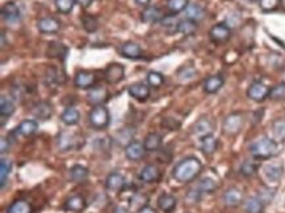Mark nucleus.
Instances as JSON below:
<instances>
[{"instance_id": "nucleus-54", "label": "nucleus", "mask_w": 285, "mask_h": 213, "mask_svg": "<svg viewBox=\"0 0 285 213\" xmlns=\"http://www.w3.org/2000/svg\"><path fill=\"white\" fill-rule=\"evenodd\" d=\"M137 4H140V6H143V7H149V4H150V2L151 0H134Z\"/></svg>"}, {"instance_id": "nucleus-22", "label": "nucleus", "mask_w": 285, "mask_h": 213, "mask_svg": "<svg viewBox=\"0 0 285 213\" xmlns=\"http://www.w3.org/2000/svg\"><path fill=\"white\" fill-rule=\"evenodd\" d=\"M32 113L38 119L46 120L53 115V105L50 102H48V101H41V102L35 105Z\"/></svg>"}, {"instance_id": "nucleus-26", "label": "nucleus", "mask_w": 285, "mask_h": 213, "mask_svg": "<svg viewBox=\"0 0 285 213\" xmlns=\"http://www.w3.org/2000/svg\"><path fill=\"white\" fill-rule=\"evenodd\" d=\"M224 77L221 75H213L209 76L208 78H205L204 81V91L208 94H214L224 87Z\"/></svg>"}, {"instance_id": "nucleus-6", "label": "nucleus", "mask_w": 285, "mask_h": 213, "mask_svg": "<svg viewBox=\"0 0 285 213\" xmlns=\"http://www.w3.org/2000/svg\"><path fill=\"white\" fill-rule=\"evenodd\" d=\"M282 173H284V165H282V162H279V161L268 162L267 165H264L263 167L264 178H266L271 185H277V183L280 182Z\"/></svg>"}, {"instance_id": "nucleus-4", "label": "nucleus", "mask_w": 285, "mask_h": 213, "mask_svg": "<svg viewBox=\"0 0 285 213\" xmlns=\"http://www.w3.org/2000/svg\"><path fill=\"white\" fill-rule=\"evenodd\" d=\"M80 136L74 134V132L69 131H62L58 135L57 139V145L58 149L60 152H70L75 151V149H79L83 145V143H80Z\"/></svg>"}, {"instance_id": "nucleus-31", "label": "nucleus", "mask_w": 285, "mask_h": 213, "mask_svg": "<svg viewBox=\"0 0 285 213\" xmlns=\"http://www.w3.org/2000/svg\"><path fill=\"white\" fill-rule=\"evenodd\" d=\"M60 120L66 125H74L80 120V113L75 107H66L60 115Z\"/></svg>"}, {"instance_id": "nucleus-25", "label": "nucleus", "mask_w": 285, "mask_h": 213, "mask_svg": "<svg viewBox=\"0 0 285 213\" xmlns=\"http://www.w3.org/2000/svg\"><path fill=\"white\" fill-rule=\"evenodd\" d=\"M86 207V199L83 198L82 195H74V196H70V198L66 200V203H65V209L75 213L82 212Z\"/></svg>"}, {"instance_id": "nucleus-39", "label": "nucleus", "mask_w": 285, "mask_h": 213, "mask_svg": "<svg viewBox=\"0 0 285 213\" xmlns=\"http://www.w3.org/2000/svg\"><path fill=\"white\" fill-rule=\"evenodd\" d=\"M189 6V0H167V10L172 15H178V13L185 11Z\"/></svg>"}, {"instance_id": "nucleus-56", "label": "nucleus", "mask_w": 285, "mask_h": 213, "mask_svg": "<svg viewBox=\"0 0 285 213\" xmlns=\"http://www.w3.org/2000/svg\"><path fill=\"white\" fill-rule=\"evenodd\" d=\"M6 46V35H4V33H2V47Z\"/></svg>"}, {"instance_id": "nucleus-40", "label": "nucleus", "mask_w": 285, "mask_h": 213, "mask_svg": "<svg viewBox=\"0 0 285 213\" xmlns=\"http://www.w3.org/2000/svg\"><path fill=\"white\" fill-rule=\"evenodd\" d=\"M15 110H16V107L10 98H7L6 96L0 97V115L8 118L15 113Z\"/></svg>"}, {"instance_id": "nucleus-35", "label": "nucleus", "mask_w": 285, "mask_h": 213, "mask_svg": "<svg viewBox=\"0 0 285 213\" xmlns=\"http://www.w3.org/2000/svg\"><path fill=\"white\" fill-rule=\"evenodd\" d=\"M6 213H32V205L26 200L17 199L7 208Z\"/></svg>"}, {"instance_id": "nucleus-29", "label": "nucleus", "mask_w": 285, "mask_h": 213, "mask_svg": "<svg viewBox=\"0 0 285 213\" xmlns=\"http://www.w3.org/2000/svg\"><path fill=\"white\" fill-rule=\"evenodd\" d=\"M272 139L276 143H284L285 141V119H276L271 125Z\"/></svg>"}, {"instance_id": "nucleus-9", "label": "nucleus", "mask_w": 285, "mask_h": 213, "mask_svg": "<svg viewBox=\"0 0 285 213\" xmlns=\"http://www.w3.org/2000/svg\"><path fill=\"white\" fill-rule=\"evenodd\" d=\"M209 37L215 44H222L232 37V29L229 25H226L225 22H219V24L212 26V29L209 30Z\"/></svg>"}, {"instance_id": "nucleus-2", "label": "nucleus", "mask_w": 285, "mask_h": 213, "mask_svg": "<svg viewBox=\"0 0 285 213\" xmlns=\"http://www.w3.org/2000/svg\"><path fill=\"white\" fill-rule=\"evenodd\" d=\"M250 153L257 160H269L279 154V143L273 139L262 138L250 145Z\"/></svg>"}, {"instance_id": "nucleus-45", "label": "nucleus", "mask_w": 285, "mask_h": 213, "mask_svg": "<svg viewBox=\"0 0 285 213\" xmlns=\"http://www.w3.org/2000/svg\"><path fill=\"white\" fill-rule=\"evenodd\" d=\"M180 20L176 19V15H167L163 16V19L161 20V25L166 29H170V30L178 31V25Z\"/></svg>"}, {"instance_id": "nucleus-42", "label": "nucleus", "mask_w": 285, "mask_h": 213, "mask_svg": "<svg viewBox=\"0 0 285 213\" xmlns=\"http://www.w3.org/2000/svg\"><path fill=\"white\" fill-rule=\"evenodd\" d=\"M82 25L84 28V30L87 33H93V31L98 30L99 28V21L95 16L92 15H84L82 17Z\"/></svg>"}, {"instance_id": "nucleus-23", "label": "nucleus", "mask_w": 285, "mask_h": 213, "mask_svg": "<svg viewBox=\"0 0 285 213\" xmlns=\"http://www.w3.org/2000/svg\"><path fill=\"white\" fill-rule=\"evenodd\" d=\"M156 203H158L159 209L163 210L165 213H171L176 208V205H178V199L175 198L174 195L165 192V194H162L159 196Z\"/></svg>"}, {"instance_id": "nucleus-17", "label": "nucleus", "mask_w": 285, "mask_h": 213, "mask_svg": "<svg viewBox=\"0 0 285 213\" xmlns=\"http://www.w3.org/2000/svg\"><path fill=\"white\" fill-rule=\"evenodd\" d=\"M125 177L118 172H113L111 174H108L107 179H105V188L108 191L118 192L125 187Z\"/></svg>"}, {"instance_id": "nucleus-18", "label": "nucleus", "mask_w": 285, "mask_h": 213, "mask_svg": "<svg viewBox=\"0 0 285 213\" xmlns=\"http://www.w3.org/2000/svg\"><path fill=\"white\" fill-rule=\"evenodd\" d=\"M159 179H161V170L152 163L143 166L142 170L140 172V181L143 183L150 185V183L158 182Z\"/></svg>"}, {"instance_id": "nucleus-3", "label": "nucleus", "mask_w": 285, "mask_h": 213, "mask_svg": "<svg viewBox=\"0 0 285 213\" xmlns=\"http://www.w3.org/2000/svg\"><path fill=\"white\" fill-rule=\"evenodd\" d=\"M88 122L92 129L98 130V131L107 129L111 122V115H109L107 107L104 105L92 107L88 114Z\"/></svg>"}, {"instance_id": "nucleus-28", "label": "nucleus", "mask_w": 285, "mask_h": 213, "mask_svg": "<svg viewBox=\"0 0 285 213\" xmlns=\"http://www.w3.org/2000/svg\"><path fill=\"white\" fill-rule=\"evenodd\" d=\"M89 176V172L86 166L83 165H74L70 169V179L74 183L84 182Z\"/></svg>"}, {"instance_id": "nucleus-33", "label": "nucleus", "mask_w": 285, "mask_h": 213, "mask_svg": "<svg viewBox=\"0 0 285 213\" xmlns=\"http://www.w3.org/2000/svg\"><path fill=\"white\" fill-rule=\"evenodd\" d=\"M143 145L147 152H156L162 145V136L156 132H151L145 138Z\"/></svg>"}, {"instance_id": "nucleus-16", "label": "nucleus", "mask_w": 285, "mask_h": 213, "mask_svg": "<svg viewBox=\"0 0 285 213\" xmlns=\"http://www.w3.org/2000/svg\"><path fill=\"white\" fill-rule=\"evenodd\" d=\"M128 93L130 94V97H133L134 100L143 102L150 97V87L146 82H134L128 88Z\"/></svg>"}, {"instance_id": "nucleus-37", "label": "nucleus", "mask_w": 285, "mask_h": 213, "mask_svg": "<svg viewBox=\"0 0 285 213\" xmlns=\"http://www.w3.org/2000/svg\"><path fill=\"white\" fill-rule=\"evenodd\" d=\"M11 170H12V163L8 158H2L0 160V186L2 188H4L7 181H8V177L11 174Z\"/></svg>"}, {"instance_id": "nucleus-48", "label": "nucleus", "mask_w": 285, "mask_h": 213, "mask_svg": "<svg viewBox=\"0 0 285 213\" xmlns=\"http://www.w3.org/2000/svg\"><path fill=\"white\" fill-rule=\"evenodd\" d=\"M258 2H259L260 10L263 12H272L281 3V0H258Z\"/></svg>"}, {"instance_id": "nucleus-24", "label": "nucleus", "mask_w": 285, "mask_h": 213, "mask_svg": "<svg viewBox=\"0 0 285 213\" xmlns=\"http://www.w3.org/2000/svg\"><path fill=\"white\" fill-rule=\"evenodd\" d=\"M69 54V49L65 46L64 44H59V42H50L48 46V50H46V55L49 58H55V59L65 60Z\"/></svg>"}, {"instance_id": "nucleus-57", "label": "nucleus", "mask_w": 285, "mask_h": 213, "mask_svg": "<svg viewBox=\"0 0 285 213\" xmlns=\"http://www.w3.org/2000/svg\"><path fill=\"white\" fill-rule=\"evenodd\" d=\"M247 2H255V0H247Z\"/></svg>"}, {"instance_id": "nucleus-53", "label": "nucleus", "mask_w": 285, "mask_h": 213, "mask_svg": "<svg viewBox=\"0 0 285 213\" xmlns=\"http://www.w3.org/2000/svg\"><path fill=\"white\" fill-rule=\"evenodd\" d=\"M76 3L79 4L80 7H83V8H88L93 3V0H76Z\"/></svg>"}, {"instance_id": "nucleus-14", "label": "nucleus", "mask_w": 285, "mask_h": 213, "mask_svg": "<svg viewBox=\"0 0 285 213\" xmlns=\"http://www.w3.org/2000/svg\"><path fill=\"white\" fill-rule=\"evenodd\" d=\"M213 130H214V124H213L212 120L209 118H206V116H203L195 123L192 131H194V134L197 138L203 139L205 136L213 135Z\"/></svg>"}, {"instance_id": "nucleus-49", "label": "nucleus", "mask_w": 285, "mask_h": 213, "mask_svg": "<svg viewBox=\"0 0 285 213\" xmlns=\"http://www.w3.org/2000/svg\"><path fill=\"white\" fill-rule=\"evenodd\" d=\"M257 170H258L257 165H255L254 162H251V161H246V162L242 163L241 173L244 177H252L254 174L257 173Z\"/></svg>"}, {"instance_id": "nucleus-47", "label": "nucleus", "mask_w": 285, "mask_h": 213, "mask_svg": "<svg viewBox=\"0 0 285 213\" xmlns=\"http://www.w3.org/2000/svg\"><path fill=\"white\" fill-rule=\"evenodd\" d=\"M196 75H197V72L194 67H183V68L179 69V72H178V76L181 81H189V80H192V78L196 77Z\"/></svg>"}, {"instance_id": "nucleus-51", "label": "nucleus", "mask_w": 285, "mask_h": 213, "mask_svg": "<svg viewBox=\"0 0 285 213\" xmlns=\"http://www.w3.org/2000/svg\"><path fill=\"white\" fill-rule=\"evenodd\" d=\"M10 140L7 138H2L0 139V152H2V154H4L6 152L10 151Z\"/></svg>"}, {"instance_id": "nucleus-34", "label": "nucleus", "mask_w": 285, "mask_h": 213, "mask_svg": "<svg viewBox=\"0 0 285 213\" xmlns=\"http://www.w3.org/2000/svg\"><path fill=\"white\" fill-rule=\"evenodd\" d=\"M38 129V123L35 119H26L22 120L19 124V127L16 129V132H19L20 135L22 136H30L33 135Z\"/></svg>"}, {"instance_id": "nucleus-32", "label": "nucleus", "mask_w": 285, "mask_h": 213, "mask_svg": "<svg viewBox=\"0 0 285 213\" xmlns=\"http://www.w3.org/2000/svg\"><path fill=\"white\" fill-rule=\"evenodd\" d=\"M201 140V151L205 156H212L218 147V141L213 135L205 136V138L200 139Z\"/></svg>"}, {"instance_id": "nucleus-1", "label": "nucleus", "mask_w": 285, "mask_h": 213, "mask_svg": "<svg viewBox=\"0 0 285 213\" xmlns=\"http://www.w3.org/2000/svg\"><path fill=\"white\" fill-rule=\"evenodd\" d=\"M203 172V163L196 157H187L179 161L172 169V177L179 183H189Z\"/></svg>"}, {"instance_id": "nucleus-13", "label": "nucleus", "mask_w": 285, "mask_h": 213, "mask_svg": "<svg viewBox=\"0 0 285 213\" xmlns=\"http://www.w3.org/2000/svg\"><path fill=\"white\" fill-rule=\"evenodd\" d=\"M60 21L55 17H42L37 21V29L44 34H55L60 30Z\"/></svg>"}, {"instance_id": "nucleus-43", "label": "nucleus", "mask_w": 285, "mask_h": 213, "mask_svg": "<svg viewBox=\"0 0 285 213\" xmlns=\"http://www.w3.org/2000/svg\"><path fill=\"white\" fill-rule=\"evenodd\" d=\"M54 3H55L58 12L62 13V15H69L74 10L76 0H55Z\"/></svg>"}, {"instance_id": "nucleus-44", "label": "nucleus", "mask_w": 285, "mask_h": 213, "mask_svg": "<svg viewBox=\"0 0 285 213\" xmlns=\"http://www.w3.org/2000/svg\"><path fill=\"white\" fill-rule=\"evenodd\" d=\"M165 82V76L162 75L158 71H150L147 73V84L152 88H159Z\"/></svg>"}, {"instance_id": "nucleus-8", "label": "nucleus", "mask_w": 285, "mask_h": 213, "mask_svg": "<svg viewBox=\"0 0 285 213\" xmlns=\"http://www.w3.org/2000/svg\"><path fill=\"white\" fill-rule=\"evenodd\" d=\"M269 91L271 89L262 81H254L248 87L247 96L250 100L255 101V102H263L267 97H269Z\"/></svg>"}, {"instance_id": "nucleus-5", "label": "nucleus", "mask_w": 285, "mask_h": 213, "mask_svg": "<svg viewBox=\"0 0 285 213\" xmlns=\"http://www.w3.org/2000/svg\"><path fill=\"white\" fill-rule=\"evenodd\" d=\"M244 118L241 113H233L228 115L222 123V131L228 136H235L242 131Z\"/></svg>"}, {"instance_id": "nucleus-41", "label": "nucleus", "mask_w": 285, "mask_h": 213, "mask_svg": "<svg viewBox=\"0 0 285 213\" xmlns=\"http://www.w3.org/2000/svg\"><path fill=\"white\" fill-rule=\"evenodd\" d=\"M217 187H218V185L212 178H203L197 185V188L201 194H212L217 190Z\"/></svg>"}, {"instance_id": "nucleus-19", "label": "nucleus", "mask_w": 285, "mask_h": 213, "mask_svg": "<svg viewBox=\"0 0 285 213\" xmlns=\"http://www.w3.org/2000/svg\"><path fill=\"white\" fill-rule=\"evenodd\" d=\"M121 55L126 59L137 60L143 57V51L140 45L136 44V42H125L121 46Z\"/></svg>"}, {"instance_id": "nucleus-38", "label": "nucleus", "mask_w": 285, "mask_h": 213, "mask_svg": "<svg viewBox=\"0 0 285 213\" xmlns=\"http://www.w3.org/2000/svg\"><path fill=\"white\" fill-rule=\"evenodd\" d=\"M197 30V22L192 21V20L184 19L179 21L178 31L184 35H192L195 34Z\"/></svg>"}, {"instance_id": "nucleus-11", "label": "nucleus", "mask_w": 285, "mask_h": 213, "mask_svg": "<svg viewBox=\"0 0 285 213\" xmlns=\"http://www.w3.org/2000/svg\"><path fill=\"white\" fill-rule=\"evenodd\" d=\"M109 98V92L104 87H93L89 89L88 94H87V100L88 104L92 106H100L104 105Z\"/></svg>"}, {"instance_id": "nucleus-15", "label": "nucleus", "mask_w": 285, "mask_h": 213, "mask_svg": "<svg viewBox=\"0 0 285 213\" xmlns=\"http://www.w3.org/2000/svg\"><path fill=\"white\" fill-rule=\"evenodd\" d=\"M145 152L146 148L145 145H143V143H141V141L133 140L125 147V156H126L128 160L130 161L142 160L143 156H145Z\"/></svg>"}, {"instance_id": "nucleus-12", "label": "nucleus", "mask_w": 285, "mask_h": 213, "mask_svg": "<svg viewBox=\"0 0 285 213\" xmlns=\"http://www.w3.org/2000/svg\"><path fill=\"white\" fill-rule=\"evenodd\" d=\"M2 17L6 22L13 25V24H17V22L21 20V12H20V8L17 7L16 3L13 2H8L3 6L2 8Z\"/></svg>"}, {"instance_id": "nucleus-46", "label": "nucleus", "mask_w": 285, "mask_h": 213, "mask_svg": "<svg viewBox=\"0 0 285 213\" xmlns=\"http://www.w3.org/2000/svg\"><path fill=\"white\" fill-rule=\"evenodd\" d=\"M269 98L273 101H284L285 100V82L275 85L269 91Z\"/></svg>"}, {"instance_id": "nucleus-36", "label": "nucleus", "mask_w": 285, "mask_h": 213, "mask_svg": "<svg viewBox=\"0 0 285 213\" xmlns=\"http://www.w3.org/2000/svg\"><path fill=\"white\" fill-rule=\"evenodd\" d=\"M264 209V203L260 200L259 196H252L244 201V210L246 213H262Z\"/></svg>"}, {"instance_id": "nucleus-27", "label": "nucleus", "mask_w": 285, "mask_h": 213, "mask_svg": "<svg viewBox=\"0 0 285 213\" xmlns=\"http://www.w3.org/2000/svg\"><path fill=\"white\" fill-rule=\"evenodd\" d=\"M65 72L62 69H58L55 67H50V68L46 69V73H45V81L49 85H58V84H64L65 82Z\"/></svg>"}, {"instance_id": "nucleus-50", "label": "nucleus", "mask_w": 285, "mask_h": 213, "mask_svg": "<svg viewBox=\"0 0 285 213\" xmlns=\"http://www.w3.org/2000/svg\"><path fill=\"white\" fill-rule=\"evenodd\" d=\"M201 198V192L199 191V188H195V190H189V192L187 194V201H189L191 204H196L200 201Z\"/></svg>"}, {"instance_id": "nucleus-21", "label": "nucleus", "mask_w": 285, "mask_h": 213, "mask_svg": "<svg viewBox=\"0 0 285 213\" xmlns=\"http://www.w3.org/2000/svg\"><path fill=\"white\" fill-rule=\"evenodd\" d=\"M162 19H163L162 11L159 10L158 7H155V6L145 7V10L142 11V15H141V20H142L145 24H154V22H161Z\"/></svg>"}, {"instance_id": "nucleus-58", "label": "nucleus", "mask_w": 285, "mask_h": 213, "mask_svg": "<svg viewBox=\"0 0 285 213\" xmlns=\"http://www.w3.org/2000/svg\"><path fill=\"white\" fill-rule=\"evenodd\" d=\"M284 207H285V203H284Z\"/></svg>"}, {"instance_id": "nucleus-7", "label": "nucleus", "mask_w": 285, "mask_h": 213, "mask_svg": "<svg viewBox=\"0 0 285 213\" xmlns=\"http://www.w3.org/2000/svg\"><path fill=\"white\" fill-rule=\"evenodd\" d=\"M125 68L120 63H111L104 69V80L108 84H118L124 78Z\"/></svg>"}, {"instance_id": "nucleus-52", "label": "nucleus", "mask_w": 285, "mask_h": 213, "mask_svg": "<svg viewBox=\"0 0 285 213\" xmlns=\"http://www.w3.org/2000/svg\"><path fill=\"white\" fill-rule=\"evenodd\" d=\"M137 213H158V212H156L152 207H150V205H143L141 209L137 210Z\"/></svg>"}, {"instance_id": "nucleus-55", "label": "nucleus", "mask_w": 285, "mask_h": 213, "mask_svg": "<svg viewBox=\"0 0 285 213\" xmlns=\"http://www.w3.org/2000/svg\"><path fill=\"white\" fill-rule=\"evenodd\" d=\"M113 213H129V210L124 207H117L116 209H114Z\"/></svg>"}, {"instance_id": "nucleus-10", "label": "nucleus", "mask_w": 285, "mask_h": 213, "mask_svg": "<svg viewBox=\"0 0 285 213\" xmlns=\"http://www.w3.org/2000/svg\"><path fill=\"white\" fill-rule=\"evenodd\" d=\"M95 82H96V76L95 73L91 72V71L80 69V71H78V72L75 73V77H74V85L79 89L93 88Z\"/></svg>"}, {"instance_id": "nucleus-30", "label": "nucleus", "mask_w": 285, "mask_h": 213, "mask_svg": "<svg viewBox=\"0 0 285 213\" xmlns=\"http://www.w3.org/2000/svg\"><path fill=\"white\" fill-rule=\"evenodd\" d=\"M205 17V11L199 4H189L185 10V19L192 20L195 22H200Z\"/></svg>"}, {"instance_id": "nucleus-20", "label": "nucleus", "mask_w": 285, "mask_h": 213, "mask_svg": "<svg viewBox=\"0 0 285 213\" xmlns=\"http://www.w3.org/2000/svg\"><path fill=\"white\" fill-rule=\"evenodd\" d=\"M242 201H243V192L239 188H229L228 191H225V194H224V203H225L226 207H238L239 204H242Z\"/></svg>"}]
</instances>
